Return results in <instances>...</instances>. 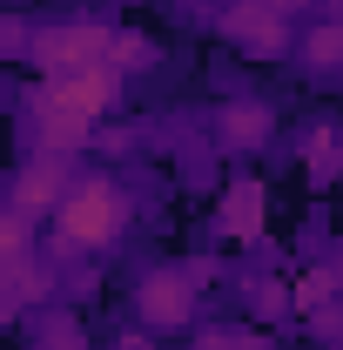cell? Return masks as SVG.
Segmentation results:
<instances>
[{
    "instance_id": "obj_1",
    "label": "cell",
    "mask_w": 343,
    "mask_h": 350,
    "mask_svg": "<svg viewBox=\"0 0 343 350\" xmlns=\"http://www.w3.org/2000/svg\"><path fill=\"white\" fill-rule=\"evenodd\" d=\"M135 229V196L122 175H81L47 216V256H101Z\"/></svg>"
},
{
    "instance_id": "obj_2",
    "label": "cell",
    "mask_w": 343,
    "mask_h": 350,
    "mask_svg": "<svg viewBox=\"0 0 343 350\" xmlns=\"http://www.w3.org/2000/svg\"><path fill=\"white\" fill-rule=\"evenodd\" d=\"M115 27L108 21H54V27H34V41H27V68H41V75H68V68H101V61H115Z\"/></svg>"
},
{
    "instance_id": "obj_3",
    "label": "cell",
    "mask_w": 343,
    "mask_h": 350,
    "mask_svg": "<svg viewBox=\"0 0 343 350\" xmlns=\"http://www.w3.org/2000/svg\"><path fill=\"white\" fill-rule=\"evenodd\" d=\"M122 101V68L101 61V68H68V75H41L27 88V108H68V115H108Z\"/></svg>"
},
{
    "instance_id": "obj_4",
    "label": "cell",
    "mask_w": 343,
    "mask_h": 350,
    "mask_svg": "<svg viewBox=\"0 0 343 350\" xmlns=\"http://www.w3.org/2000/svg\"><path fill=\"white\" fill-rule=\"evenodd\" d=\"M215 34H222V41H236L243 54H256V61H276V54H290V47H297L290 14H283L276 0H229V7L215 14Z\"/></svg>"
},
{
    "instance_id": "obj_5",
    "label": "cell",
    "mask_w": 343,
    "mask_h": 350,
    "mask_svg": "<svg viewBox=\"0 0 343 350\" xmlns=\"http://www.w3.org/2000/svg\"><path fill=\"white\" fill-rule=\"evenodd\" d=\"M195 290L202 283L189 269H148L135 283V317L148 330H182V323H195Z\"/></svg>"
},
{
    "instance_id": "obj_6",
    "label": "cell",
    "mask_w": 343,
    "mask_h": 350,
    "mask_svg": "<svg viewBox=\"0 0 343 350\" xmlns=\"http://www.w3.org/2000/svg\"><path fill=\"white\" fill-rule=\"evenodd\" d=\"M68 162H74V155H41V148H34V155L20 162V175H14V209H27V216H54V209L68 202V189L81 182Z\"/></svg>"
},
{
    "instance_id": "obj_7",
    "label": "cell",
    "mask_w": 343,
    "mask_h": 350,
    "mask_svg": "<svg viewBox=\"0 0 343 350\" xmlns=\"http://www.w3.org/2000/svg\"><path fill=\"white\" fill-rule=\"evenodd\" d=\"M269 135H276V108L256 94H236V101L215 108V142L229 155H256V148H269Z\"/></svg>"
},
{
    "instance_id": "obj_8",
    "label": "cell",
    "mask_w": 343,
    "mask_h": 350,
    "mask_svg": "<svg viewBox=\"0 0 343 350\" xmlns=\"http://www.w3.org/2000/svg\"><path fill=\"white\" fill-rule=\"evenodd\" d=\"M27 142L41 148V155H81L101 142L94 129V115H68V108H27Z\"/></svg>"
},
{
    "instance_id": "obj_9",
    "label": "cell",
    "mask_w": 343,
    "mask_h": 350,
    "mask_svg": "<svg viewBox=\"0 0 343 350\" xmlns=\"http://www.w3.org/2000/svg\"><path fill=\"white\" fill-rule=\"evenodd\" d=\"M215 229L236 236V243H256V236H262V182H256V175L229 182V196L215 202Z\"/></svg>"
},
{
    "instance_id": "obj_10",
    "label": "cell",
    "mask_w": 343,
    "mask_h": 350,
    "mask_svg": "<svg viewBox=\"0 0 343 350\" xmlns=\"http://www.w3.org/2000/svg\"><path fill=\"white\" fill-rule=\"evenodd\" d=\"M54 297V269L41 256H20L7 262V290H0V317H20L27 304H47Z\"/></svg>"
},
{
    "instance_id": "obj_11",
    "label": "cell",
    "mask_w": 343,
    "mask_h": 350,
    "mask_svg": "<svg viewBox=\"0 0 343 350\" xmlns=\"http://www.w3.org/2000/svg\"><path fill=\"white\" fill-rule=\"evenodd\" d=\"M303 169L316 175V182H337V175H343V129L316 122V129L303 135Z\"/></svg>"
},
{
    "instance_id": "obj_12",
    "label": "cell",
    "mask_w": 343,
    "mask_h": 350,
    "mask_svg": "<svg viewBox=\"0 0 343 350\" xmlns=\"http://www.w3.org/2000/svg\"><path fill=\"white\" fill-rule=\"evenodd\" d=\"M297 54H303V68H310V75L343 68V21H316V27L297 41Z\"/></svg>"
},
{
    "instance_id": "obj_13",
    "label": "cell",
    "mask_w": 343,
    "mask_h": 350,
    "mask_svg": "<svg viewBox=\"0 0 343 350\" xmlns=\"http://www.w3.org/2000/svg\"><path fill=\"white\" fill-rule=\"evenodd\" d=\"M337 290H343V276L316 262V269H303V276H297V290H290V297H297V310H303V317H316V310H330V304H337Z\"/></svg>"
},
{
    "instance_id": "obj_14",
    "label": "cell",
    "mask_w": 343,
    "mask_h": 350,
    "mask_svg": "<svg viewBox=\"0 0 343 350\" xmlns=\"http://www.w3.org/2000/svg\"><path fill=\"white\" fill-rule=\"evenodd\" d=\"M34 222H41V216H27V209L7 202V222H0V256H7V262L34 256Z\"/></svg>"
},
{
    "instance_id": "obj_15",
    "label": "cell",
    "mask_w": 343,
    "mask_h": 350,
    "mask_svg": "<svg viewBox=\"0 0 343 350\" xmlns=\"http://www.w3.org/2000/svg\"><path fill=\"white\" fill-rule=\"evenodd\" d=\"M34 350H87V330L74 323V317H47L41 337H34Z\"/></svg>"
},
{
    "instance_id": "obj_16",
    "label": "cell",
    "mask_w": 343,
    "mask_h": 350,
    "mask_svg": "<svg viewBox=\"0 0 343 350\" xmlns=\"http://www.w3.org/2000/svg\"><path fill=\"white\" fill-rule=\"evenodd\" d=\"M115 68H122V75H135V68H155V41L122 34V41H115Z\"/></svg>"
},
{
    "instance_id": "obj_17",
    "label": "cell",
    "mask_w": 343,
    "mask_h": 350,
    "mask_svg": "<svg viewBox=\"0 0 343 350\" xmlns=\"http://www.w3.org/2000/svg\"><path fill=\"white\" fill-rule=\"evenodd\" d=\"M249 310H256V317H269V323H276L283 310H297V297H290L283 283H256V290H249Z\"/></svg>"
},
{
    "instance_id": "obj_18",
    "label": "cell",
    "mask_w": 343,
    "mask_h": 350,
    "mask_svg": "<svg viewBox=\"0 0 343 350\" xmlns=\"http://www.w3.org/2000/svg\"><path fill=\"white\" fill-rule=\"evenodd\" d=\"M195 350H262V344L249 337V330H202V337H195Z\"/></svg>"
},
{
    "instance_id": "obj_19",
    "label": "cell",
    "mask_w": 343,
    "mask_h": 350,
    "mask_svg": "<svg viewBox=\"0 0 343 350\" xmlns=\"http://www.w3.org/2000/svg\"><path fill=\"white\" fill-rule=\"evenodd\" d=\"M310 330H316V344L343 350V310H337V304H330V310H316V317H310Z\"/></svg>"
},
{
    "instance_id": "obj_20",
    "label": "cell",
    "mask_w": 343,
    "mask_h": 350,
    "mask_svg": "<svg viewBox=\"0 0 343 350\" xmlns=\"http://www.w3.org/2000/svg\"><path fill=\"white\" fill-rule=\"evenodd\" d=\"M115 350H155V337H148V323H141V330H128V337H122Z\"/></svg>"
},
{
    "instance_id": "obj_21",
    "label": "cell",
    "mask_w": 343,
    "mask_h": 350,
    "mask_svg": "<svg viewBox=\"0 0 343 350\" xmlns=\"http://www.w3.org/2000/svg\"><path fill=\"white\" fill-rule=\"evenodd\" d=\"M276 7H283V14H290V21H297L303 7H316V0H276Z\"/></svg>"
},
{
    "instance_id": "obj_22",
    "label": "cell",
    "mask_w": 343,
    "mask_h": 350,
    "mask_svg": "<svg viewBox=\"0 0 343 350\" xmlns=\"http://www.w3.org/2000/svg\"><path fill=\"white\" fill-rule=\"evenodd\" d=\"M330 21H343V0H330Z\"/></svg>"
}]
</instances>
